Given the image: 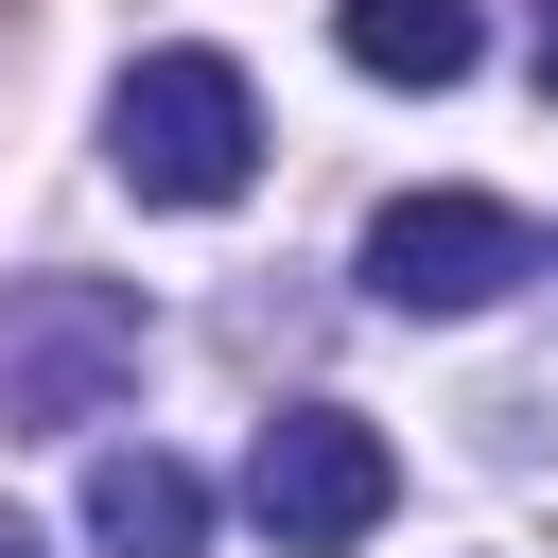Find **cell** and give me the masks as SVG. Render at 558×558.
<instances>
[{"label": "cell", "mask_w": 558, "mask_h": 558, "mask_svg": "<svg viewBox=\"0 0 558 558\" xmlns=\"http://www.w3.org/2000/svg\"><path fill=\"white\" fill-rule=\"evenodd\" d=\"M541 105H558V0H541Z\"/></svg>", "instance_id": "cell-7"}, {"label": "cell", "mask_w": 558, "mask_h": 558, "mask_svg": "<svg viewBox=\"0 0 558 558\" xmlns=\"http://www.w3.org/2000/svg\"><path fill=\"white\" fill-rule=\"evenodd\" d=\"M0 558H35V523H0Z\"/></svg>", "instance_id": "cell-8"}, {"label": "cell", "mask_w": 558, "mask_h": 558, "mask_svg": "<svg viewBox=\"0 0 558 558\" xmlns=\"http://www.w3.org/2000/svg\"><path fill=\"white\" fill-rule=\"evenodd\" d=\"M140 296L122 279H0V436H87L140 384Z\"/></svg>", "instance_id": "cell-2"}, {"label": "cell", "mask_w": 558, "mask_h": 558, "mask_svg": "<svg viewBox=\"0 0 558 558\" xmlns=\"http://www.w3.org/2000/svg\"><path fill=\"white\" fill-rule=\"evenodd\" d=\"M87 541L105 558H209V471H174L157 436L140 453H87Z\"/></svg>", "instance_id": "cell-5"}, {"label": "cell", "mask_w": 558, "mask_h": 558, "mask_svg": "<svg viewBox=\"0 0 558 558\" xmlns=\"http://www.w3.org/2000/svg\"><path fill=\"white\" fill-rule=\"evenodd\" d=\"M105 157H122L140 209H227V192L262 174V87H244L227 52H140V70L105 87Z\"/></svg>", "instance_id": "cell-1"}, {"label": "cell", "mask_w": 558, "mask_h": 558, "mask_svg": "<svg viewBox=\"0 0 558 558\" xmlns=\"http://www.w3.org/2000/svg\"><path fill=\"white\" fill-rule=\"evenodd\" d=\"M331 35H349V70H366V87H453V70L488 52V17H471V0H331Z\"/></svg>", "instance_id": "cell-6"}, {"label": "cell", "mask_w": 558, "mask_h": 558, "mask_svg": "<svg viewBox=\"0 0 558 558\" xmlns=\"http://www.w3.org/2000/svg\"><path fill=\"white\" fill-rule=\"evenodd\" d=\"M506 279H541V227L506 192H401L366 227V296L384 314H488Z\"/></svg>", "instance_id": "cell-4"}, {"label": "cell", "mask_w": 558, "mask_h": 558, "mask_svg": "<svg viewBox=\"0 0 558 558\" xmlns=\"http://www.w3.org/2000/svg\"><path fill=\"white\" fill-rule=\"evenodd\" d=\"M244 506H262V541H279V558H349V541L401 506V453H384L349 401H296V418H262Z\"/></svg>", "instance_id": "cell-3"}]
</instances>
